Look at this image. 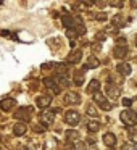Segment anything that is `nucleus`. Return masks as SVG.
<instances>
[{"label": "nucleus", "mask_w": 137, "mask_h": 150, "mask_svg": "<svg viewBox=\"0 0 137 150\" xmlns=\"http://www.w3.org/2000/svg\"><path fill=\"white\" fill-rule=\"evenodd\" d=\"M119 118H121V121H123L126 126H136V124H137V113H136V111H132L131 108L121 111Z\"/></svg>", "instance_id": "1"}, {"label": "nucleus", "mask_w": 137, "mask_h": 150, "mask_svg": "<svg viewBox=\"0 0 137 150\" xmlns=\"http://www.w3.org/2000/svg\"><path fill=\"white\" fill-rule=\"evenodd\" d=\"M94 102H95V103H97L103 111H110V110H111V103L108 102V98L105 97L102 92H97V94H94Z\"/></svg>", "instance_id": "2"}, {"label": "nucleus", "mask_w": 137, "mask_h": 150, "mask_svg": "<svg viewBox=\"0 0 137 150\" xmlns=\"http://www.w3.org/2000/svg\"><path fill=\"white\" fill-rule=\"evenodd\" d=\"M65 121L69 126H76V124H79V121H81V115L74 110H69V111H66V115H65Z\"/></svg>", "instance_id": "3"}, {"label": "nucleus", "mask_w": 137, "mask_h": 150, "mask_svg": "<svg viewBox=\"0 0 137 150\" xmlns=\"http://www.w3.org/2000/svg\"><path fill=\"white\" fill-rule=\"evenodd\" d=\"M44 84H45V87H49L53 94H60V91H61V89H60V84L56 82V79L45 78V79H44Z\"/></svg>", "instance_id": "4"}, {"label": "nucleus", "mask_w": 137, "mask_h": 150, "mask_svg": "<svg viewBox=\"0 0 137 150\" xmlns=\"http://www.w3.org/2000/svg\"><path fill=\"white\" fill-rule=\"evenodd\" d=\"M39 120H40V123H42L44 126H50V124L53 123V120H55L53 111H44V113H40L39 115Z\"/></svg>", "instance_id": "5"}, {"label": "nucleus", "mask_w": 137, "mask_h": 150, "mask_svg": "<svg viewBox=\"0 0 137 150\" xmlns=\"http://www.w3.org/2000/svg\"><path fill=\"white\" fill-rule=\"evenodd\" d=\"M63 24H65L68 29H71V28H76L79 23H81V20H78V18H73L71 15H65V16L61 18Z\"/></svg>", "instance_id": "6"}, {"label": "nucleus", "mask_w": 137, "mask_h": 150, "mask_svg": "<svg viewBox=\"0 0 137 150\" xmlns=\"http://www.w3.org/2000/svg\"><path fill=\"white\" fill-rule=\"evenodd\" d=\"M65 103L78 105V103H81V97H79V94H76V92H68V94L65 95Z\"/></svg>", "instance_id": "7"}, {"label": "nucleus", "mask_w": 137, "mask_h": 150, "mask_svg": "<svg viewBox=\"0 0 137 150\" xmlns=\"http://www.w3.org/2000/svg\"><path fill=\"white\" fill-rule=\"evenodd\" d=\"M105 92H107V94L110 95L111 98H118V97H119V94H121L119 87H118V86H114V84H107Z\"/></svg>", "instance_id": "8"}, {"label": "nucleus", "mask_w": 137, "mask_h": 150, "mask_svg": "<svg viewBox=\"0 0 137 150\" xmlns=\"http://www.w3.org/2000/svg\"><path fill=\"white\" fill-rule=\"evenodd\" d=\"M103 142L107 147H110V149H113L114 145H116V136H114L113 132H107L103 134Z\"/></svg>", "instance_id": "9"}, {"label": "nucleus", "mask_w": 137, "mask_h": 150, "mask_svg": "<svg viewBox=\"0 0 137 150\" xmlns=\"http://www.w3.org/2000/svg\"><path fill=\"white\" fill-rule=\"evenodd\" d=\"M29 113H32V108L31 107H28V108H20V110L16 111V118H23L24 121H29V118H31V115Z\"/></svg>", "instance_id": "10"}, {"label": "nucleus", "mask_w": 137, "mask_h": 150, "mask_svg": "<svg viewBox=\"0 0 137 150\" xmlns=\"http://www.w3.org/2000/svg\"><path fill=\"white\" fill-rule=\"evenodd\" d=\"M116 69L121 76H129L131 74V65L129 63H118Z\"/></svg>", "instance_id": "11"}, {"label": "nucleus", "mask_w": 137, "mask_h": 150, "mask_svg": "<svg viewBox=\"0 0 137 150\" xmlns=\"http://www.w3.org/2000/svg\"><path fill=\"white\" fill-rule=\"evenodd\" d=\"M16 105V102L13 100V98H4V100L0 102V108L4 111H8V110H11V108Z\"/></svg>", "instance_id": "12"}, {"label": "nucleus", "mask_w": 137, "mask_h": 150, "mask_svg": "<svg viewBox=\"0 0 137 150\" xmlns=\"http://www.w3.org/2000/svg\"><path fill=\"white\" fill-rule=\"evenodd\" d=\"M37 107L39 108H47L50 105V102H52V97H49V95H42V97H37Z\"/></svg>", "instance_id": "13"}, {"label": "nucleus", "mask_w": 137, "mask_h": 150, "mask_svg": "<svg viewBox=\"0 0 137 150\" xmlns=\"http://www.w3.org/2000/svg\"><path fill=\"white\" fill-rule=\"evenodd\" d=\"M26 131H28L26 123H16V124H15V127H13V134H15V136H23V134H26Z\"/></svg>", "instance_id": "14"}, {"label": "nucleus", "mask_w": 137, "mask_h": 150, "mask_svg": "<svg viewBox=\"0 0 137 150\" xmlns=\"http://www.w3.org/2000/svg\"><path fill=\"white\" fill-rule=\"evenodd\" d=\"M114 57H116V58H124V57L127 55V47L126 45H116L114 47Z\"/></svg>", "instance_id": "15"}, {"label": "nucleus", "mask_w": 137, "mask_h": 150, "mask_svg": "<svg viewBox=\"0 0 137 150\" xmlns=\"http://www.w3.org/2000/svg\"><path fill=\"white\" fill-rule=\"evenodd\" d=\"M98 89H100V82H98L97 79H92V81L89 82V86H87V92L89 94H97Z\"/></svg>", "instance_id": "16"}, {"label": "nucleus", "mask_w": 137, "mask_h": 150, "mask_svg": "<svg viewBox=\"0 0 137 150\" xmlns=\"http://www.w3.org/2000/svg\"><path fill=\"white\" fill-rule=\"evenodd\" d=\"M81 58H82V52L81 50H74V52L68 57V63H79Z\"/></svg>", "instance_id": "17"}, {"label": "nucleus", "mask_w": 137, "mask_h": 150, "mask_svg": "<svg viewBox=\"0 0 137 150\" xmlns=\"http://www.w3.org/2000/svg\"><path fill=\"white\" fill-rule=\"evenodd\" d=\"M100 65V62H98L95 57H89V60H87V65L84 66V69H89V68H97V66Z\"/></svg>", "instance_id": "18"}, {"label": "nucleus", "mask_w": 137, "mask_h": 150, "mask_svg": "<svg viewBox=\"0 0 137 150\" xmlns=\"http://www.w3.org/2000/svg\"><path fill=\"white\" fill-rule=\"evenodd\" d=\"M111 21H113V26L114 28H123L124 26V18L121 16V15H114Z\"/></svg>", "instance_id": "19"}, {"label": "nucleus", "mask_w": 137, "mask_h": 150, "mask_svg": "<svg viewBox=\"0 0 137 150\" xmlns=\"http://www.w3.org/2000/svg\"><path fill=\"white\" fill-rule=\"evenodd\" d=\"M87 129L90 131V132H97V131L100 129V123H98V121H89Z\"/></svg>", "instance_id": "20"}, {"label": "nucleus", "mask_w": 137, "mask_h": 150, "mask_svg": "<svg viewBox=\"0 0 137 150\" xmlns=\"http://www.w3.org/2000/svg\"><path fill=\"white\" fill-rule=\"evenodd\" d=\"M56 82H58L60 86H66V87L69 86V79L66 78L65 74H58V76H56Z\"/></svg>", "instance_id": "21"}, {"label": "nucleus", "mask_w": 137, "mask_h": 150, "mask_svg": "<svg viewBox=\"0 0 137 150\" xmlns=\"http://www.w3.org/2000/svg\"><path fill=\"white\" fill-rule=\"evenodd\" d=\"M85 111H87V115H89V116H92V118H95V116H97V110H95V107H94V105H87Z\"/></svg>", "instance_id": "22"}, {"label": "nucleus", "mask_w": 137, "mask_h": 150, "mask_svg": "<svg viewBox=\"0 0 137 150\" xmlns=\"http://www.w3.org/2000/svg\"><path fill=\"white\" fill-rule=\"evenodd\" d=\"M129 140H131V144H137V129L129 131Z\"/></svg>", "instance_id": "23"}, {"label": "nucleus", "mask_w": 137, "mask_h": 150, "mask_svg": "<svg viewBox=\"0 0 137 150\" xmlns=\"http://www.w3.org/2000/svg\"><path fill=\"white\" fill-rule=\"evenodd\" d=\"M82 82H84V76H82V73H76V76H74V84H76V86H81Z\"/></svg>", "instance_id": "24"}, {"label": "nucleus", "mask_w": 137, "mask_h": 150, "mask_svg": "<svg viewBox=\"0 0 137 150\" xmlns=\"http://www.w3.org/2000/svg\"><path fill=\"white\" fill-rule=\"evenodd\" d=\"M66 137H68L69 140H71V139H78L79 132H78V131H66Z\"/></svg>", "instance_id": "25"}, {"label": "nucleus", "mask_w": 137, "mask_h": 150, "mask_svg": "<svg viewBox=\"0 0 137 150\" xmlns=\"http://www.w3.org/2000/svg\"><path fill=\"white\" fill-rule=\"evenodd\" d=\"M121 150H137V149H136V144H131V142H127V144H123V147H121Z\"/></svg>", "instance_id": "26"}, {"label": "nucleus", "mask_w": 137, "mask_h": 150, "mask_svg": "<svg viewBox=\"0 0 137 150\" xmlns=\"http://www.w3.org/2000/svg\"><path fill=\"white\" fill-rule=\"evenodd\" d=\"M66 36L71 37V39H74V37H78L79 34H78V31H76V29H66Z\"/></svg>", "instance_id": "27"}, {"label": "nucleus", "mask_w": 137, "mask_h": 150, "mask_svg": "<svg viewBox=\"0 0 137 150\" xmlns=\"http://www.w3.org/2000/svg\"><path fill=\"white\" fill-rule=\"evenodd\" d=\"M123 105H124V107L129 108L131 105H132V100H131V98H123Z\"/></svg>", "instance_id": "28"}, {"label": "nucleus", "mask_w": 137, "mask_h": 150, "mask_svg": "<svg viewBox=\"0 0 137 150\" xmlns=\"http://www.w3.org/2000/svg\"><path fill=\"white\" fill-rule=\"evenodd\" d=\"M95 18H97V20H100V21H105V20H107V13H98Z\"/></svg>", "instance_id": "29"}, {"label": "nucleus", "mask_w": 137, "mask_h": 150, "mask_svg": "<svg viewBox=\"0 0 137 150\" xmlns=\"http://www.w3.org/2000/svg\"><path fill=\"white\" fill-rule=\"evenodd\" d=\"M110 5H111V7H118V8H121V7H123V2H110Z\"/></svg>", "instance_id": "30"}, {"label": "nucleus", "mask_w": 137, "mask_h": 150, "mask_svg": "<svg viewBox=\"0 0 137 150\" xmlns=\"http://www.w3.org/2000/svg\"><path fill=\"white\" fill-rule=\"evenodd\" d=\"M105 37H107V34H103V33H98V34H97V39H98V40H103Z\"/></svg>", "instance_id": "31"}, {"label": "nucleus", "mask_w": 137, "mask_h": 150, "mask_svg": "<svg viewBox=\"0 0 137 150\" xmlns=\"http://www.w3.org/2000/svg\"><path fill=\"white\" fill-rule=\"evenodd\" d=\"M36 132H44V127L42 126H36Z\"/></svg>", "instance_id": "32"}, {"label": "nucleus", "mask_w": 137, "mask_h": 150, "mask_svg": "<svg viewBox=\"0 0 137 150\" xmlns=\"http://www.w3.org/2000/svg\"><path fill=\"white\" fill-rule=\"evenodd\" d=\"M131 7H132V8H137V0H132V2H131Z\"/></svg>", "instance_id": "33"}, {"label": "nucleus", "mask_w": 137, "mask_h": 150, "mask_svg": "<svg viewBox=\"0 0 137 150\" xmlns=\"http://www.w3.org/2000/svg\"><path fill=\"white\" fill-rule=\"evenodd\" d=\"M134 63H137V57H136V58H134Z\"/></svg>", "instance_id": "34"}, {"label": "nucleus", "mask_w": 137, "mask_h": 150, "mask_svg": "<svg viewBox=\"0 0 137 150\" xmlns=\"http://www.w3.org/2000/svg\"><path fill=\"white\" fill-rule=\"evenodd\" d=\"M136 45H137V36H136Z\"/></svg>", "instance_id": "35"}]
</instances>
